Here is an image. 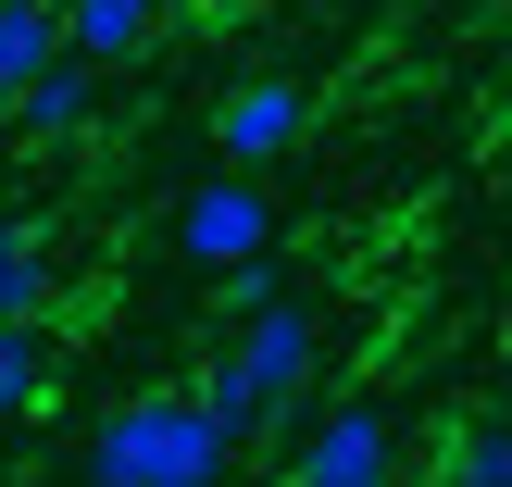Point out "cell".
<instances>
[{
	"label": "cell",
	"instance_id": "6da1fadb",
	"mask_svg": "<svg viewBox=\"0 0 512 487\" xmlns=\"http://www.w3.org/2000/svg\"><path fill=\"white\" fill-rule=\"evenodd\" d=\"M238 438L200 388H138L88 425V487H225Z\"/></svg>",
	"mask_w": 512,
	"mask_h": 487
},
{
	"label": "cell",
	"instance_id": "7a4b0ae2",
	"mask_svg": "<svg viewBox=\"0 0 512 487\" xmlns=\"http://www.w3.org/2000/svg\"><path fill=\"white\" fill-rule=\"evenodd\" d=\"M313 363H325L313 300H300V288H275V300H250V313L225 325V350H213V375H200V400L225 413V438H250V425H288V413H300Z\"/></svg>",
	"mask_w": 512,
	"mask_h": 487
},
{
	"label": "cell",
	"instance_id": "3957f363",
	"mask_svg": "<svg viewBox=\"0 0 512 487\" xmlns=\"http://www.w3.org/2000/svg\"><path fill=\"white\" fill-rule=\"evenodd\" d=\"M288 487H400L388 400H300L288 413Z\"/></svg>",
	"mask_w": 512,
	"mask_h": 487
},
{
	"label": "cell",
	"instance_id": "277c9868",
	"mask_svg": "<svg viewBox=\"0 0 512 487\" xmlns=\"http://www.w3.org/2000/svg\"><path fill=\"white\" fill-rule=\"evenodd\" d=\"M175 250H188L200 275L275 263V200H263V175H200V188L175 200Z\"/></svg>",
	"mask_w": 512,
	"mask_h": 487
},
{
	"label": "cell",
	"instance_id": "5b68a950",
	"mask_svg": "<svg viewBox=\"0 0 512 487\" xmlns=\"http://www.w3.org/2000/svg\"><path fill=\"white\" fill-rule=\"evenodd\" d=\"M300 138H313V88H300V75H238V88L213 100V150H225V175L288 163Z\"/></svg>",
	"mask_w": 512,
	"mask_h": 487
},
{
	"label": "cell",
	"instance_id": "8992f818",
	"mask_svg": "<svg viewBox=\"0 0 512 487\" xmlns=\"http://www.w3.org/2000/svg\"><path fill=\"white\" fill-rule=\"evenodd\" d=\"M163 13L175 0H63V50L88 75H113V63H138V50L163 38Z\"/></svg>",
	"mask_w": 512,
	"mask_h": 487
},
{
	"label": "cell",
	"instance_id": "52a82bcc",
	"mask_svg": "<svg viewBox=\"0 0 512 487\" xmlns=\"http://www.w3.org/2000/svg\"><path fill=\"white\" fill-rule=\"evenodd\" d=\"M13 125H25V138H38V150H75V138H88V125H100V75H88V63H75V50H63V63H50L38 88L13 100Z\"/></svg>",
	"mask_w": 512,
	"mask_h": 487
},
{
	"label": "cell",
	"instance_id": "ba28073f",
	"mask_svg": "<svg viewBox=\"0 0 512 487\" xmlns=\"http://www.w3.org/2000/svg\"><path fill=\"white\" fill-rule=\"evenodd\" d=\"M63 63V0H0V113Z\"/></svg>",
	"mask_w": 512,
	"mask_h": 487
},
{
	"label": "cell",
	"instance_id": "9c48e42d",
	"mask_svg": "<svg viewBox=\"0 0 512 487\" xmlns=\"http://www.w3.org/2000/svg\"><path fill=\"white\" fill-rule=\"evenodd\" d=\"M38 300H50V250H38V225H0V325H38Z\"/></svg>",
	"mask_w": 512,
	"mask_h": 487
},
{
	"label": "cell",
	"instance_id": "30bf717a",
	"mask_svg": "<svg viewBox=\"0 0 512 487\" xmlns=\"http://www.w3.org/2000/svg\"><path fill=\"white\" fill-rule=\"evenodd\" d=\"M38 400H50V338L38 325H0V425L38 413Z\"/></svg>",
	"mask_w": 512,
	"mask_h": 487
},
{
	"label": "cell",
	"instance_id": "8fae6325",
	"mask_svg": "<svg viewBox=\"0 0 512 487\" xmlns=\"http://www.w3.org/2000/svg\"><path fill=\"white\" fill-rule=\"evenodd\" d=\"M450 487H512V425H475L463 463H450Z\"/></svg>",
	"mask_w": 512,
	"mask_h": 487
}]
</instances>
